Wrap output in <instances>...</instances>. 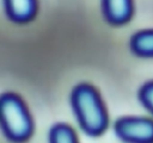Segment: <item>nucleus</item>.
Segmentation results:
<instances>
[{
	"label": "nucleus",
	"mask_w": 153,
	"mask_h": 143,
	"mask_svg": "<svg viewBox=\"0 0 153 143\" xmlns=\"http://www.w3.org/2000/svg\"><path fill=\"white\" fill-rule=\"evenodd\" d=\"M72 104L82 129L90 135H99L106 126V113L96 89L86 83L76 86Z\"/></svg>",
	"instance_id": "obj_1"
},
{
	"label": "nucleus",
	"mask_w": 153,
	"mask_h": 143,
	"mask_svg": "<svg viewBox=\"0 0 153 143\" xmlns=\"http://www.w3.org/2000/svg\"><path fill=\"white\" fill-rule=\"evenodd\" d=\"M0 122L6 135L13 141L26 139L32 130L26 107L13 93H5L0 97Z\"/></svg>",
	"instance_id": "obj_2"
},
{
	"label": "nucleus",
	"mask_w": 153,
	"mask_h": 143,
	"mask_svg": "<svg viewBox=\"0 0 153 143\" xmlns=\"http://www.w3.org/2000/svg\"><path fill=\"white\" fill-rule=\"evenodd\" d=\"M115 131L126 142L130 143H152L153 122L145 118L127 117L121 118L115 124Z\"/></svg>",
	"instance_id": "obj_3"
},
{
	"label": "nucleus",
	"mask_w": 153,
	"mask_h": 143,
	"mask_svg": "<svg viewBox=\"0 0 153 143\" xmlns=\"http://www.w3.org/2000/svg\"><path fill=\"white\" fill-rule=\"evenodd\" d=\"M104 12L109 21L122 24L131 14V0H103Z\"/></svg>",
	"instance_id": "obj_4"
},
{
	"label": "nucleus",
	"mask_w": 153,
	"mask_h": 143,
	"mask_svg": "<svg viewBox=\"0 0 153 143\" xmlns=\"http://www.w3.org/2000/svg\"><path fill=\"white\" fill-rule=\"evenodd\" d=\"M5 5L11 19L18 23L30 20L36 12V0H5Z\"/></svg>",
	"instance_id": "obj_5"
},
{
	"label": "nucleus",
	"mask_w": 153,
	"mask_h": 143,
	"mask_svg": "<svg viewBox=\"0 0 153 143\" xmlns=\"http://www.w3.org/2000/svg\"><path fill=\"white\" fill-rule=\"evenodd\" d=\"M130 45L137 55L153 56V30L137 32L133 36Z\"/></svg>",
	"instance_id": "obj_6"
},
{
	"label": "nucleus",
	"mask_w": 153,
	"mask_h": 143,
	"mask_svg": "<svg viewBox=\"0 0 153 143\" xmlns=\"http://www.w3.org/2000/svg\"><path fill=\"white\" fill-rule=\"evenodd\" d=\"M50 143H78L74 131L66 124H56L49 133Z\"/></svg>",
	"instance_id": "obj_7"
},
{
	"label": "nucleus",
	"mask_w": 153,
	"mask_h": 143,
	"mask_svg": "<svg viewBox=\"0 0 153 143\" xmlns=\"http://www.w3.org/2000/svg\"><path fill=\"white\" fill-rule=\"evenodd\" d=\"M140 98L141 101L145 104V106L151 112H153V82H148L141 88Z\"/></svg>",
	"instance_id": "obj_8"
}]
</instances>
